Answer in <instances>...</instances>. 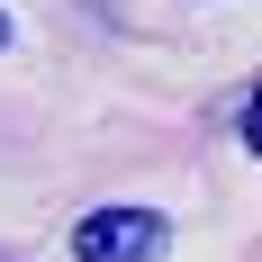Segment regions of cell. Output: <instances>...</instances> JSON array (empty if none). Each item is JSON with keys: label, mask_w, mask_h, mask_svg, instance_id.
Segmentation results:
<instances>
[{"label": "cell", "mask_w": 262, "mask_h": 262, "mask_svg": "<svg viewBox=\"0 0 262 262\" xmlns=\"http://www.w3.org/2000/svg\"><path fill=\"white\" fill-rule=\"evenodd\" d=\"M0 46H9V9H0Z\"/></svg>", "instance_id": "cell-2"}, {"label": "cell", "mask_w": 262, "mask_h": 262, "mask_svg": "<svg viewBox=\"0 0 262 262\" xmlns=\"http://www.w3.org/2000/svg\"><path fill=\"white\" fill-rule=\"evenodd\" d=\"M172 226L154 208H91L73 226V262H163Z\"/></svg>", "instance_id": "cell-1"}]
</instances>
